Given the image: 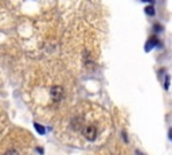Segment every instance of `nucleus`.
Masks as SVG:
<instances>
[{
	"label": "nucleus",
	"mask_w": 172,
	"mask_h": 155,
	"mask_svg": "<svg viewBox=\"0 0 172 155\" xmlns=\"http://www.w3.org/2000/svg\"><path fill=\"white\" fill-rule=\"evenodd\" d=\"M112 119L102 106L84 101L74 106L57 124V136L67 146L93 148L106 142Z\"/></svg>",
	"instance_id": "obj_1"
},
{
	"label": "nucleus",
	"mask_w": 172,
	"mask_h": 155,
	"mask_svg": "<svg viewBox=\"0 0 172 155\" xmlns=\"http://www.w3.org/2000/svg\"><path fill=\"white\" fill-rule=\"evenodd\" d=\"M50 96H51V98H53L54 101H59V100H62V97H63V90H62V88H59V86H54V88L50 90Z\"/></svg>",
	"instance_id": "obj_2"
},
{
	"label": "nucleus",
	"mask_w": 172,
	"mask_h": 155,
	"mask_svg": "<svg viewBox=\"0 0 172 155\" xmlns=\"http://www.w3.org/2000/svg\"><path fill=\"white\" fill-rule=\"evenodd\" d=\"M145 12L149 15V16H153L155 15V8H153V5L151 4V5H147L145 7Z\"/></svg>",
	"instance_id": "obj_3"
},
{
	"label": "nucleus",
	"mask_w": 172,
	"mask_h": 155,
	"mask_svg": "<svg viewBox=\"0 0 172 155\" xmlns=\"http://www.w3.org/2000/svg\"><path fill=\"white\" fill-rule=\"evenodd\" d=\"M34 127H35V129H36V131H39V133H40V135H44V132H46V129H44L43 127L40 125V124L35 123V124H34Z\"/></svg>",
	"instance_id": "obj_4"
},
{
	"label": "nucleus",
	"mask_w": 172,
	"mask_h": 155,
	"mask_svg": "<svg viewBox=\"0 0 172 155\" xmlns=\"http://www.w3.org/2000/svg\"><path fill=\"white\" fill-rule=\"evenodd\" d=\"M165 80H167V81H165V85H164V86H165V90H168V88H169V81H168V80H169V77H168V75H167V78H165Z\"/></svg>",
	"instance_id": "obj_5"
},
{
	"label": "nucleus",
	"mask_w": 172,
	"mask_h": 155,
	"mask_svg": "<svg viewBox=\"0 0 172 155\" xmlns=\"http://www.w3.org/2000/svg\"><path fill=\"white\" fill-rule=\"evenodd\" d=\"M169 137H171V140H172V129H169Z\"/></svg>",
	"instance_id": "obj_6"
}]
</instances>
